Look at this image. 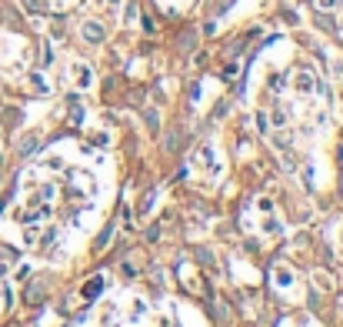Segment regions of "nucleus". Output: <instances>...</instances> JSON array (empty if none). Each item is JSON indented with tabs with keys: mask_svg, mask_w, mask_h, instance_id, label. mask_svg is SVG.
<instances>
[{
	"mask_svg": "<svg viewBox=\"0 0 343 327\" xmlns=\"http://www.w3.org/2000/svg\"><path fill=\"white\" fill-rule=\"evenodd\" d=\"M100 287H104V280L97 277V280H90V284H87V290H83V294H87V297H94V294H100Z\"/></svg>",
	"mask_w": 343,
	"mask_h": 327,
	"instance_id": "1",
	"label": "nucleus"
},
{
	"mask_svg": "<svg viewBox=\"0 0 343 327\" xmlns=\"http://www.w3.org/2000/svg\"><path fill=\"white\" fill-rule=\"evenodd\" d=\"M33 147H37V140H33V137H30V140H24V144H20V154H30Z\"/></svg>",
	"mask_w": 343,
	"mask_h": 327,
	"instance_id": "2",
	"label": "nucleus"
}]
</instances>
